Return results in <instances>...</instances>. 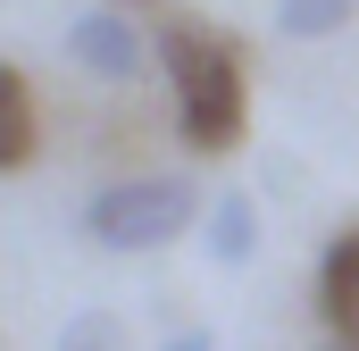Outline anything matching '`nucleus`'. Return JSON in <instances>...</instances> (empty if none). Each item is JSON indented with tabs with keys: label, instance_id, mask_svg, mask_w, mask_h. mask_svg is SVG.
Here are the masks:
<instances>
[{
	"label": "nucleus",
	"instance_id": "f257e3e1",
	"mask_svg": "<svg viewBox=\"0 0 359 351\" xmlns=\"http://www.w3.org/2000/svg\"><path fill=\"white\" fill-rule=\"evenodd\" d=\"M151 42H159V67H168V84H176V134H184V151H192V159L234 151L243 126H251V76H243L234 34L209 25V17H168Z\"/></svg>",
	"mask_w": 359,
	"mask_h": 351
},
{
	"label": "nucleus",
	"instance_id": "f03ea898",
	"mask_svg": "<svg viewBox=\"0 0 359 351\" xmlns=\"http://www.w3.org/2000/svg\"><path fill=\"white\" fill-rule=\"evenodd\" d=\"M201 218L192 176H117L84 201V234L100 251H159Z\"/></svg>",
	"mask_w": 359,
	"mask_h": 351
},
{
	"label": "nucleus",
	"instance_id": "7ed1b4c3",
	"mask_svg": "<svg viewBox=\"0 0 359 351\" xmlns=\"http://www.w3.org/2000/svg\"><path fill=\"white\" fill-rule=\"evenodd\" d=\"M67 59L84 67L92 84H142L151 59H159V42L134 25V8L100 0V8H84V17H67Z\"/></svg>",
	"mask_w": 359,
	"mask_h": 351
},
{
	"label": "nucleus",
	"instance_id": "20e7f679",
	"mask_svg": "<svg viewBox=\"0 0 359 351\" xmlns=\"http://www.w3.org/2000/svg\"><path fill=\"white\" fill-rule=\"evenodd\" d=\"M201 243H209L217 267H251L259 260V201H251V192H217V201L201 209Z\"/></svg>",
	"mask_w": 359,
	"mask_h": 351
},
{
	"label": "nucleus",
	"instance_id": "39448f33",
	"mask_svg": "<svg viewBox=\"0 0 359 351\" xmlns=\"http://www.w3.org/2000/svg\"><path fill=\"white\" fill-rule=\"evenodd\" d=\"M318 310H326V326L343 343H359V226L334 234L326 260H318Z\"/></svg>",
	"mask_w": 359,
	"mask_h": 351
},
{
	"label": "nucleus",
	"instance_id": "423d86ee",
	"mask_svg": "<svg viewBox=\"0 0 359 351\" xmlns=\"http://www.w3.org/2000/svg\"><path fill=\"white\" fill-rule=\"evenodd\" d=\"M34 159V92H25V76L0 59V176L25 168Z\"/></svg>",
	"mask_w": 359,
	"mask_h": 351
},
{
	"label": "nucleus",
	"instance_id": "0eeeda50",
	"mask_svg": "<svg viewBox=\"0 0 359 351\" xmlns=\"http://www.w3.org/2000/svg\"><path fill=\"white\" fill-rule=\"evenodd\" d=\"M351 17H359V0H276V34H292V42H326Z\"/></svg>",
	"mask_w": 359,
	"mask_h": 351
},
{
	"label": "nucleus",
	"instance_id": "6e6552de",
	"mask_svg": "<svg viewBox=\"0 0 359 351\" xmlns=\"http://www.w3.org/2000/svg\"><path fill=\"white\" fill-rule=\"evenodd\" d=\"M50 351H134V343H126V318L117 310H76Z\"/></svg>",
	"mask_w": 359,
	"mask_h": 351
},
{
	"label": "nucleus",
	"instance_id": "1a4fd4ad",
	"mask_svg": "<svg viewBox=\"0 0 359 351\" xmlns=\"http://www.w3.org/2000/svg\"><path fill=\"white\" fill-rule=\"evenodd\" d=\"M159 351H217V335H209V326H176Z\"/></svg>",
	"mask_w": 359,
	"mask_h": 351
},
{
	"label": "nucleus",
	"instance_id": "9d476101",
	"mask_svg": "<svg viewBox=\"0 0 359 351\" xmlns=\"http://www.w3.org/2000/svg\"><path fill=\"white\" fill-rule=\"evenodd\" d=\"M309 351H359V343H343V335H318V343H309Z\"/></svg>",
	"mask_w": 359,
	"mask_h": 351
},
{
	"label": "nucleus",
	"instance_id": "9b49d317",
	"mask_svg": "<svg viewBox=\"0 0 359 351\" xmlns=\"http://www.w3.org/2000/svg\"><path fill=\"white\" fill-rule=\"evenodd\" d=\"M117 8H134V0H117Z\"/></svg>",
	"mask_w": 359,
	"mask_h": 351
}]
</instances>
